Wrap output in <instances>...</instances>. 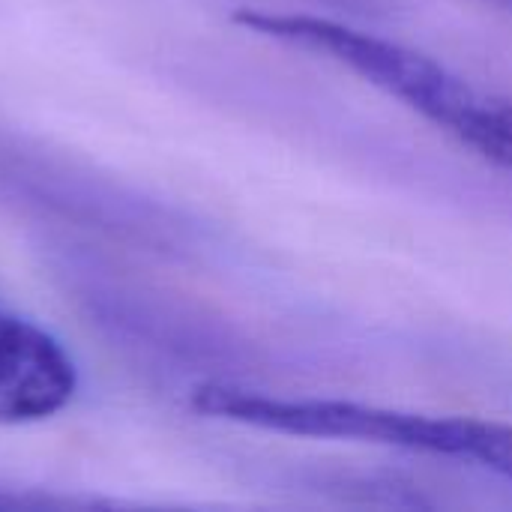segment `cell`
Masks as SVG:
<instances>
[{
	"instance_id": "1",
	"label": "cell",
	"mask_w": 512,
	"mask_h": 512,
	"mask_svg": "<svg viewBox=\"0 0 512 512\" xmlns=\"http://www.w3.org/2000/svg\"><path fill=\"white\" fill-rule=\"evenodd\" d=\"M243 27L294 48L324 54L342 69L360 75L390 99L411 108L417 117L450 135L465 150L492 165L512 171V99L468 81L447 63L390 42L384 36L357 30L351 24L318 15L240 12Z\"/></svg>"
},
{
	"instance_id": "2",
	"label": "cell",
	"mask_w": 512,
	"mask_h": 512,
	"mask_svg": "<svg viewBox=\"0 0 512 512\" xmlns=\"http://www.w3.org/2000/svg\"><path fill=\"white\" fill-rule=\"evenodd\" d=\"M195 408L222 420L297 438L366 441L465 465L512 480V426L477 417H435L342 399H285L210 384L195 390Z\"/></svg>"
},
{
	"instance_id": "3",
	"label": "cell",
	"mask_w": 512,
	"mask_h": 512,
	"mask_svg": "<svg viewBox=\"0 0 512 512\" xmlns=\"http://www.w3.org/2000/svg\"><path fill=\"white\" fill-rule=\"evenodd\" d=\"M78 387L63 345L36 324L0 312V426L48 420Z\"/></svg>"
},
{
	"instance_id": "4",
	"label": "cell",
	"mask_w": 512,
	"mask_h": 512,
	"mask_svg": "<svg viewBox=\"0 0 512 512\" xmlns=\"http://www.w3.org/2000/svg\"><path fill=\"white\" fill-rule=\"evenodd\" d=\"M48 501H27V498H15V495H3L0 492V510H15V507H42Z\"/></svg>"
}]
</instances>
